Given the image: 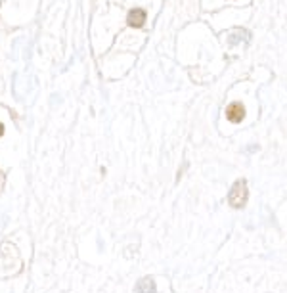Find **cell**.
I'll use <instances>...</instances> for the list:
<instances>
[{"mask_svg": "<svg viewBox=\"0 0 287 293\" xmlns=\"http://www.w3.org/2000/svg\"><path fill=\"white\" fill-rule=\"evenodd\" d=\"M247 198H249V192H247V182L241 178V180H235L230 194H228V203L234 207V209H241L247 203Z\"/></svg>", "mask_w": 287, "mask_h": 293, "instance_id": "6da1fadb", "label": "cell"}, {"mask_svg": "<svg viewBox=\"0 0 287 293\" xmlns=\"http://www.w3.org/2000/svg\"><path fill=\"white\" fill-rule=\"evenodd\" d=\"M226 117H228V121H232V123H241L245 117V107L237 102L230 103L226 107Z\"/></svg>", "mask_w": 287, "mask_h": 293, "instance_id": "7a4b0ae2", "label": "cell"}, {"mask_svg": "<svg viewBox=\"0 0 287 293\" xmlns=\"http://www.w3.org/2000/svg\"><path fill=\"white\" fill-rule=\"evenodd\" d=\"M127 21H129V25L131 27H142L144 25V21H146V12H144V10H131Z\"/></svg>", "mask_w": 287, "mask_h": 293, "instance_id": "3957f363", "label": "cell"}, {"mask_svg": "<svg viewBox=\"0 0 287 293\" xmlns=\"http://www.w3.org/2000/svg\"><path fill=\"white\" fill-rule=\"evenodd\" d=\"M155 291H157L155 282L151 278H142L138 285H136V289H134V293H155Z\"/></svg>", "mask_w": 287, "mask_h": 293, "instance_id": "277c9868", "label": "cell"}, {"mask_svg": "<svg viewBox=\"0 0 287 293\" xmlns=\"http://www.w3.org/2000/svg\"><path fill=\"white\" fill-rule=\"evenodd\" d=\"M247 41L249 39V33L247 31H241V29H235L234 33H230V36H228V41H230V44H237L239 41Z\"/></svg>", "mask_w": 287, "mask_h": 293, "instance_id": "5b68a950", "label": "cell"}, {"mask_svg": "<svg viewBox=\"0 0 287 293\" xmlns=\"http://www.w3.org/2000/svg\"><path fill=\"white\" fill-rule=\"evenodd\" d=\"M0 182H4V174L0 172ZM0 190H2V186H0Z\"/></svg>", "mask_w": 287, "mask_h": 293, "instance_id": "8992f818", "label": "cell"}, {"mask_svg": "<svg viewBox=\"0 0 287 293\" xmlns=\"http://www.w3.org/2000/svg\"><path fill=\"white\" fill-rule=\"evenodd\" d=\"M2 134H4V127H2V125H0V136H2Z\"/></svg>", "mask_w": 287, "mask_h": 293, "instance_id": "52a82bcc", "label": "cell"}]
</instances>
